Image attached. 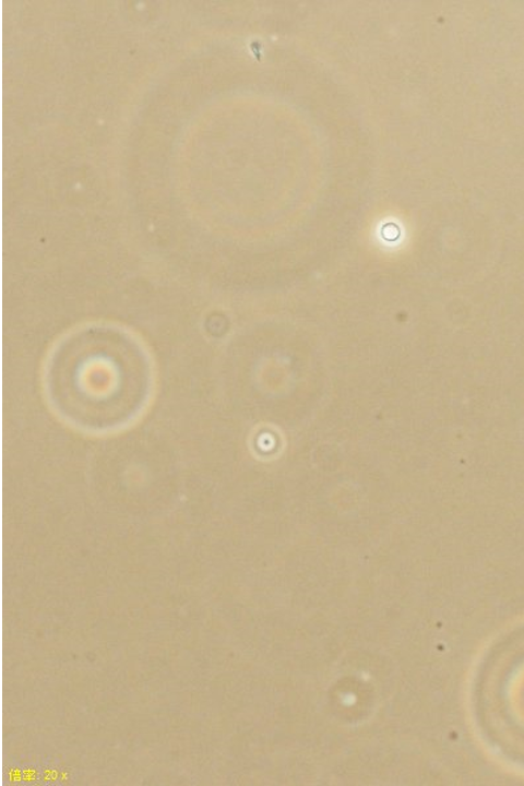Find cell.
<instances>
[{"instance_id": "6da1fadb", "label": "cell", "mask_w": 524, "mask_h": 786, "mask_svg": "<svg viewBox=\"0 0 524 786\" xmlns=\"http://www.w3.org/2000/svg\"><path fill=\"white\" fill-rule=\"evenodd\" d=\"M155 367L146 346L115 324L80 326L50 349L43 389L53 414L91 437L111 436L136 424L155 392Z\"/></svg>"}]
</instances>
